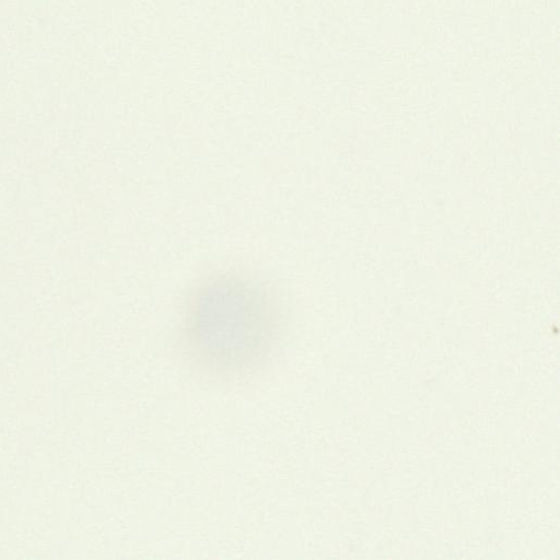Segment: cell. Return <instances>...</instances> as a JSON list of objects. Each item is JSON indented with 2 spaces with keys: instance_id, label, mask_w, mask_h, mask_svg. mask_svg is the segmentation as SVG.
<instances>
[{
  "instance_id": "cell-1",
  "label": "cell",
  "mask_w": 560,
  "mask_h": 560,
  "mask_svg": "<svg viewBox=\"0 0 560 560\" xmlns=\"http://www.w3.org/2000/svg\"><path fill=\"white\" fill-rule=\"evenodd\" d=\"M285 323L283 293L272 279L247 267H214L186 288L175 316L174 346L197 374L236 381L267 364Z\"/></svg>"
}]
</instances>
